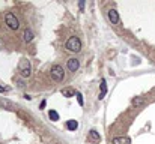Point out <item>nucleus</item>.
<instances>
[{"mask_svg":"<svg viewBox=\"0 0 155 144\" xmlns=\"http://www.w3.org/2000/svg\"><path fill=\"white\" fill-rule=\"evenodd\" d=\"M145 102H146V101H145L143 98H134V99H133V105H134L136 108H137V107L145 105Z\"/></svg>","mask_w":155,"mask_h":144,"instance_id":"13","label":"nucleus"},{"mask_svg":"<svg viewBox=\"0 0 155 144\" xmlns=\"http://www.w3.org/2000/svg\"><path fill=\"white\" fill-rule=\"evenodd\" d=\"M107 17H108V20L111 21V24H119V14H117L116 9H110V11L107 12Z\"/></svg>","mask_w":155,"mask_h":144,"instance_id":"5","label":"nucleus"},{"mask_svg":"<svg viewBox=\"0 0 155 144\" xmlns=\"http://www.w3.org/2000/svg\"><path fill=\"white\" fill-rule=\"evenodd\" d=\"M5 90H6V89H3V87H0V92H5Z\"/></svg>","mask_w":155,"mask_h":144,"instance_id":"17","label":"nucleus"},{"mask_svg":"<svg viewBox=\"0 0 155 144\" xmlns=\"http://www.w3.org/2000/svg\"><path fill=\"white\" fill-rule=\"evenodd\" d=\"M18 69H20V72H21V75L24 78L30 77V74H32V65H30V62L27 59H21V62L18 65Z\"/></svg>","mask_w":155,"mask_h":144,"instance_id":"2","label":"nucleus"},{"mask_svg":"<svg viewBox=\"0 0 155 144\" xmlns=\"http://www.w3.org/2000/svg\"><path fill=\"white\" fill-rule=\"evenodd\" d=\"M111 144H130V138L128 137H114Z\"/></svg>","mask_w":155,"mask_h":144,"instance_id":"9","label":"nucleus"},{"mask_svg":"<svg viewBox=\"0 0 155 144\" xmlns=\"http://www.w3.org/2000/svg\"><path fill=\"white\" fill-rule=\"evenodd\" d=\"M23 39H24V42H32L33 41V32L30 30V29H26L24 30V33H23Z\"/></svg>","mask_w":155,"mask_h":144,"instance_id":"8","label":"nucleus"},{"mask_svg":"<svg viewBox=\"0 0 155 144\" xmlns=\"http://www.w3.org/2000/svg\"><path fill=\"white\" fill-rule=\"evenodd\" d=\"M62 95L66 96V98H72V96H75V90L71 89V87H68V89H63L62 90Z\"/></svg>","mask_w":155,"mask_h":144,"instance_id":"11","label":"nucleus"},{"mask_svg":"<svg viewBox=\"0 0 155 144\" xmlns=\"http://www.w3.org/2000/svg\"><path fill=\"white\" fill-rule=\"evenodd\" d=\"M50 74H51V78L54 81H62L65 78V71L60 65H54L50 71Z\"/></svg>","mask_w":155,"mask_h":144,"instance_id":"4","label":"nucleus"},{"mask_svg":"<svg viewBox=\"0 0 155 144\" xmlns=\"http://www.w3.org/2000/svg\"><path fill=\"white\" fill-rule=\"evenodd\" d=\"M5 23H6L8 27L12 29V30H17V29L20 27V21H18V18H17L12 12H8V14L5 15Z\"/></svg>","mask_w":155,"mask_h":144,"instance_id":"3","label":"nucleus"},{"mask_svg":"<svg viewBox=\"0 0 155 144\" xmlns=\"http://www.w3.org/2000/svg\"><path fill=\"white\" fill-rule=\"evenodd\" d=\"M48 117L51 119L53 122H57V120H59V114H57V111H54V110H50V113H48Z\"/></svg>","mask_w":155,"mask_h":144,"instance_id":"14","label":"nucleus"},{"mask_svg":"<svg viewBox=\"0 0 155 144\" xmlns=\"http://www.w3.org/2000/svg\"><path fill=\"white\" fill-rule=\"evenodd\" d=\"M78 6H80V9H83V8H84V2H80Z\"/></svg>","mask_w":155,"mask_h":144,"instance_id":"16","label":"nucleus"},{"mask_svg":"<svg viewBox=\"0 0 155 144\" xmlns=\"http://www.w3.org/2000/svg\"><path fill=\"white\" fill-rule=\"evenodd\" d=\"M75 96H77V101H78V104H80V105H83V95L77 92V93H75Z\"/></svg>","mask_w":155,"mask_h":144,"instance_id":"15","label":"nucleus"},{"mask_svg":"<svg viewBox=\"0 0 155 144\" xmlns=\"http://www.w3.org/2000/svg\"><path fill=\"white\" fill-rule=\"evenodd\" d=\"M66 50L71 51V53H78L81 50V41L78 36H71L68 41H66Z\"/></svg>","mask_w":155,"mask_h":144,"instance_id":"1","label":"nucleus"},{"mask_svg":"<svg viewBox=\"0 0 155 144\" xmlns=\"http://www.w3.org/2000/svg\"><path fill=\"white\" fill-rule=\"evenodd\" d=\"M78 68H80V62H78L75 57H71V59H68V69H69L71 72H75Z\"/></svg>","mask_w":155,"mask_h":144,"instance_id":"6","label":"nucleus"},{"mask_svg":"<svg viewBox=\"0 0 155 144\" xmlns=\"http://www.w3.org/2000/svg\"><path fill=\"white\" fill-rule=\"evenodd\" d=\"M107 93V84H105V80H101V92H100V99H104V96Z\"/></svg>","mask_w":155,"mask_h":144,"instance_id":"12","label":"nucleus"},{"mask_svg":"<svg viewBox=\"0 0 155 144\" xmlns=\"http://www.w3.org/2000/svg\"><path fill=\"white\" fill-rule=\"evenodd\" d=\"M66 128H68L69 131H75V129L78 128V122H77V120H68V122H66Z\"/></svg>","mask_w":155,"mask_h":144,"instance_id":"10","label":"nucleus"},{"mask_svg":"<svg viewBox=\"0 0 155 144\" xmlns=\"http://www.w3.org/2000/svg\"><path fill=\"white\" fill-rule=\"evenodd\" d=\"M87 140L92 141V143H100L101 141V135L97 132V131H89V135H87Z\"/></svg>","mask_w":155,"mask_h":144,"instance_id":"7","label":"nucleus"}]
</instances>
